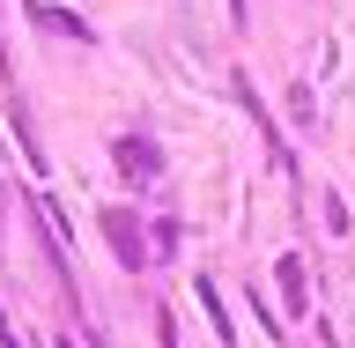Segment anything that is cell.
<instances>
[{"mask_svg":"<svg viewBox=\"0 0 355 348\" xmlns=\"http://www.w3.org/2000/svg\"><path fill=\"white\" fill-rule=\"evenodd\" d=\"M60 348H74V341H60Z\"/></svg>","mask_w":355,"mask_h":348,"instance_id":"cell-5","label":"cell"},{"mask_svg":"<svg viewBox=\"0 0 355 348\" xmlns=\"http://www.w3.org/2000/svg\"><path fill=\"white\" fill-rule=\"evenodd\" d=\"M282 289H288V304H304V260H296V252L282 260Z\"/></svg>","mask_w":355,"mask_h":348,"instance_id":"cell-3","label":"cell"},{"mask_svg":"<svg viewBox=\"0 0 355 348\" xmlns=\"http://www.w3.org/2000/svg\"><path fill=\"white\" fill-rule=\"evenodd\" d=\"M89 348H104V341H89Z\"/></svg>","mask_w":355,"mask_h":348,"instance_id":"cell-4","label":"cell"},{"mask_svg":"<svg viewBox=\"0 0 355 348\" xmlns=\"http://www.w3.org/2000/svg\"><path fill=\"white\" fill-rule=\"evenodd\" d=\"M119 171H126L133 185H155V178H163V149H155L148 133H126V141H119Z\"/></svg>","mask_w":355,"mask_h":348,"instance_id":"cell-1","label":"cell"},{"mask_svg":"<svg viewBox=\"0 0 355 348\" xmlns=\"http://www.w3.org/2000/svg\"><path fill=\"white\" fill-rule=\"evenodd\" d=\"M104 238H111V252H119V267L148 260V238H141V222H133L126 208H104Z\"/></svg>","mask_w":355,"mask_h":348,"instance_id":"cell-2","label":"cell"}]
</instances>
